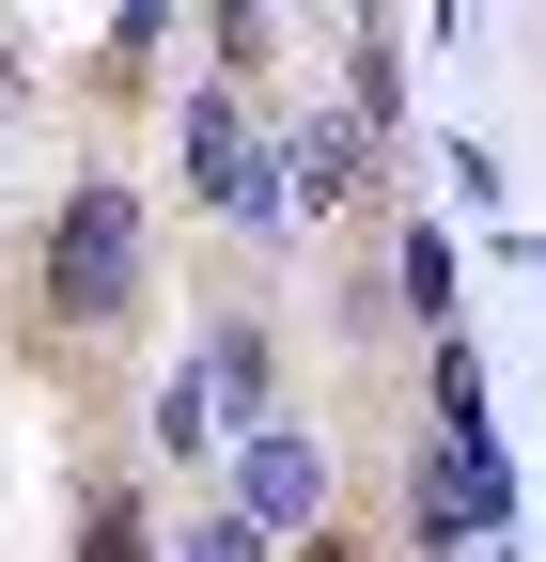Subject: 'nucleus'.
Returning a JSON list of instances; mask_svg holds the SVG:
<instances>
[{"label":"nucleus","instance_id":"1","mask_svg":"<svg viewBox=\"0 0 546 562\" xmlns=\"http://www.w3.org/2000/svg\"><path fill=\"white\" fill-rule=\"evenodd\" d=\"M32 266H47L62 328H125V313H141V188H125V172H62Z\"/></svg>","mask_w":546,"mask_h":562},{"label":"nucleus","instance_id":"2","mask_svg":"<svg viewBox=\"0 0 546 562\" xmlns=\"http://www.w3.org/2000/svg\"><path fill=\"white\" fill-rule=\"evenodd\" d=\"M172 157H187V188L219 203L235 235H282V203H297V188H282V140L250 125V79H203V94L172 110Z\"/></svg>","mask_w":546,"mask_h":562},{"label":"nucleus","instance_id":"3","mask_svg":"<svg viewBox=\"0 0 546 562\" xmlns=\"http://www.w3.org/2000/svg\"><path fill=\"white\" fill-rule=\"evenodd\" d=\"M235 516H250V531H312V516H328V453L297 438L282 406L235 422Z\"/></svg>","mask_w":546,"mask_h":562},{"label":"nucleus","instance_id":"4","mask_svg":"<svg viewBox=\"0 0 546 562\" xmlns=\"http://www.w3.org/2000/svg\"><path fill=\"white\" fill-rule=\"evenodd\" d=\"M375 157H390V125H375L360 94L282 125V188H297V203H360V188H375Z\"/></svg>","mask_w":546,"mask_h":562},{"label":"nucleus","instance_id":"5","mask_svg":"<svg viewBox=\"0 0 546 562\" xmlns=\"http://www.w3.org/2000/svg\"><path fill=\"white\" fill-rule=\"evenodd\" d=\"M187 375H203V406H219V438L282 406V360H265V328H250V313H219V328H203V344H187Z\"/></svg>","mask_w":546,"mask_h":562},{"label":"nucleus","instance_id":"6","mask_svg":"<svg viewBox=\"0 0 546 562\" xmlns=\"http://www.w3.org/2000/svg\"><path fill=\"white\" fill-rule=\"evenodd\" d=\"M79 562H157V516H141V484H79Z\"/></svg>","mask_w":546,"mask_h":562},{"label":"nucleus","instance_id":"7","mask_svg":"<svg viewBox=\"0 0 546 562\" xmlns=\"http://www.w3.org/2000/svg\"><path fill=\"white\" fill-rule=\"evenodd\" d=\"M406 313L453 328V235H437V220H406Z\"/></svg>","mask_w":546,"mask_h":562},{"label":"nucleus","instance_id":"8","mask_svg":"<svg viewBox=\"0 0 546 562\" xmlns=\"http://www.w3.org/2000/svg\"><path fill=\"white\" fill-rule=\"evenodd\" d=\"M203 438H219V406H203V375L172 360V375H157V453H203Z\"/></svg>","mask_w":546,"mask_h":562},{"label":"nucleus","instance_id":"9","mask_svg":"<svg viewBox=\"0 0 546 562\" xmlns=\"http://www.w3.org/2000/svg\"><path fill=\"white\" fill-rule=\"evenodd\" d=\"M172 562H265V547H282V531H250V516H187V531H157Z\"/></svg>","mask_w":546,"mask_h":562},{"label":"nucleus","instance_id":"10","mask_svg":"<svg viewBox=\"0 0 546 562\" xmlns=\"http://www.w3.org/2000/svg\"><path fill=\"white\" fill-rule=\"evenodd\" d=\"M265 63H282L265 47V0H219V79H265Z\"/></svg>","mask_w":546,"mask_h":562},{"label":"nucleus","instance_id":"11","mask_svg":"<svg viewBox=\"0 0 546 562\" xmlns=\"http://www.w3.org/2000/svg\"><path fill=\"white\" fill-rule=\"evenodd\" d=\"M16 140H32V94H16V63H0V188H16Z\"/></svg>","mask_w":546,"mask_h":562},{"label":"nucleus","instance_id":"12","mask_svg":"<svg viewBox=\"0 0 546 562\" xmlns=\"http://www.w3.org/2000/svg\"><path fill=\"white\" fill-rule=\"evenodd\" d=\"M312 562H360V547H328V531H312Z\"/></svg>","mask_w":546,"mask_h":562}]
</instances>
